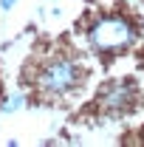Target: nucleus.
Masks as SVG:
<instances>
[{
  "label": "nucleus",
  "instance_id": "1",
  "mask_svg": "<svg viewBox=\"0 0 144 147\" xmlns=\"http://www.w3.org/2000/svg\"><path fill=\"white\" fill-rule=\"evenodd\" d=\"M26 82L37 91V96H42V102H65L82 88L85 68L76 54H51L23 65V85Z\"/></svg>",
  "mask_w": 144,
  "mask_h": 147
},
{
  "label": "nucleus",
  "instance_id": "2",
  "mask_svg": "<svg viewBox=\"0 0 144 147\" xmlns=\"http://www.w3.org/2000/svg\"><path fill=\"white\" fill-rule=\"evenodd\" d=\"M90 42L96 51H108V54H119L124 51L133 40V26L124 17H116V14H102V17L93 20L90 26Z\"/></svg>",
  "mask_w": 144,
  "mask_h": 147
},
{
  "label": "nucleus",
  "instance_id": "3",
  "mask_svg": "<svg viewBox=\"0 0 144 147\" xmlns=\"http://www.w3.org/2000/svg\"><path fill=\"white\" fill-rule=\"evenodd\" d=\"M136 85L124 79V82H116V85H110L108 91L102 93V105L108 108V113H124V110L133 108V102H136Z\"/></svg>",
  "mask_w": 144,
  "mask_h": 147
},
{
  "label": "nucleus",
  "instance_id": "4",
  "mask_svg": "<svg viewBox=\"0 0 144 147\" xmlns=\"http://www.w3.org/2000/svg\"><path fill=\"white\" fill-rule=\"evenodd\" d=\"M0 6H3V9H11V6H14V0H0Z\"/></svg>",
  "mask_w": 144,
  "mask_h": 147
},
{
  "label": "nucleus",
  "instance_id": "5",
  "mask_svg": "<svg viewBox=\"0 0 144 147\" xmlns=\"http://www.w3.org/2000/svg\"><path fill=\"white\" fill-rule=\"evenodd\" d=\"M141 62H144V59H141Z\"/></svg>",
  "mask_w": 144,
  "mask_h": 147
}]
</instances>
